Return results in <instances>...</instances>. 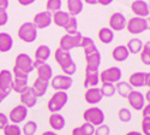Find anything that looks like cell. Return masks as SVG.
Segmentation results:
<instances>
[{"label": "cell", "mask_w": 150, "mask_h": 135, "mask_svg": "<svg viewBox=\"0 0 150 135\" xmlns=\"http://www.w3.org/2000/svg\"><path fill=\"white\" fill-rule=\"evenodd\" d=\"M100 83V72L98 70H85V77H84V87L93 88L97 87Z\"/></svg>", "instance_id": "19"}, {"label": "cell", "mask_w": 150, "mask_h": 135, "mask_svg": "<svg viewBox=\"0 0 150 135\" xmlns=\"http://www.w3.org/2000/svg\"><path fill=\"white\" fill-rule=\"evenodd\" d=\"M70 14L69 12H65L62 10H59L54 14H52V22L55 24L57 27H60V28H64L65 24L69 22L70 19Z\"/></svg>", "instance_id": "23"}, {"label": "cell", "mask_w": 150, "mask_h": 135, "mask_svg": "<svg viewBox=\"0 0 150 135\" xmlns=\"http://www.w3.org/2000/svg\"><path fill=\"white\" fill-rule=\"evenodd\" d=\"M148 5H149V11H150V1H149V4H148Z\"/></svg>", "instance_id": "58"}, {"label": "cell", "mask_w": 150, "mask_h": 135, "mask_svg": "<svg viewBox=\"0 0 150 135\" xmlns=\"http://www.w3.org/2000/svg\"><path fill=\"white\" fill-rule=\"evenodd\" d=\"M126 18L121 12H114L109 18V28L113 31H120L126 28Z\"/></svg>", "instance_id": "16"}, {"label": "cell", "mask_w": 150, "mask_h": 135, "mask_svg": "<svg viewBox=\"0 0 150 135\" xmlns=\"http://www.w3.org/2000/svg\"><path fill=\"white\" fill-rule=\"evenodd\" d=\"M121 76H122L121 69L118 66H112V68L103 70L102 72H100V82L115 84L117 82L121 80Z\"/></svg>", "instance_id": "9"}, {"label": "cell", "mask_w": 150, "mask_h": 135, "mask_svg": "<svg viewBox=\"0 0 150 135\" xmlns=\"http://www.w3.org/2000/svg\"><path fill=\"white\" fill-rule=\"evenodd\" d=\"M81 127H82V129L84 130V133H85L86 135H94V133H95V127H94L93 124L84 122V124H82Z\"/></svg>", "instance_id": "44"}, {"label": "cell", "mask_w": 150, "mask_h": 135, "mask_svg": "<svg viewBox=\"0 0 150 135\" xmlns=\"http://www.w3.org/2000/svg\"><path fill=\"white\" fill-rule=\"evenodd\" d=\"M48 123L49 126L52 127V129L54 131H60L65 128V124H66V121L64 118L61 114L59 112H55V114H52L49 116V119H48Z\"/></svg>", "instance_id": "21"}, {"label": "cell", "mask_w": 150, "mask_h": 135, "mask_svg": "<svg viewBox=\"0 0 150 135\" xmlns=\"http://www.w3.org/2000/svg\"><path fill=\"white\" fill-rule=\"evenodd\" d=\"M142 112H143V118H150V103L144 105Z\"/></svg>", "instance_id": "46"}, {"label": "cell", "mask_w": 150, "mask_h": 135, "mask_svg": "<svg viewBox=\"0 0 150 135\" xmlns=\"http://www.w3.org/2000/svg\"><path fill=\"white\" fill-rule=\"evenodd\" d=\"M127 101L133 110H136V111H142L144 105H145V98H144V94L142 92L133 89L127 95Z\"/></svg>", "instance_id": "12"}, {"label": "cell", "mask_w": 150, "mask_h": 135, "mask_svg": "<svg viewBox=\"0 0 150 135\" xmlns=\"http://www.w3.org/2000/svg\"><path fill=\"white\" fill-rule=\"evenodd\" d=\"M83 118H84V122L90 123L95 127V126L103 124L106 116H105V112L100 107L93 106V107H89V109L85 110L84 114H83Z\"/></svg>", "instance_id": "4"}, {"label": "cell", "mask_w": 150, "mask_h": 135, "mask_svg": "<svg viewBox=\"0 0 150 135\" xmlns=\"http://www.w3.org/2000/svg\"><path fill=\"white\" fill-rule=\"evenodd\" d=\"M141 60L143 64L150 65V40L143 45V48L141 51Z\"/></svg>", "instance_id": "34"}, {"label": "cell", "mask_w": 150, "mask_h": 135, "mask_svg": "<svg viewBox=\"0 0 150 135\" xmlns=\"http://www.w3.org/2000/svg\"><path fill=\"white\" fill-rule=\"evenodd\" d=\"M126 135H143V133H141V131H137V130H132V131L126 133Z\"/></svg>", "instance_id": "53"}, {"label": "cell", "mask_w": 150, "mask_h": 135, "mask_svg": "<svg viewBox=\"0 0 150 135\" xmlns=\"http://www.w3.org/2000/svg\"><path fill=\"white\" fill-rule=\"evenodd\" d=\"M81 47L84 50V54L89 53V52H91V51H94V50H96V48H97L95 42H94V40L91 38H89V36H83Z\"/></svg>", "instance_id": "33"}, {"label": "cell", "mask_w": 150, "mask_h": 135, "mask_svg": "<svg viewBox=\"0 0 150 135\" xmlns=\"http://www.w3.org/2000/svg\"><path fill=\"white\" fill-rule=\"evenodd\" d=\"M133 88H141L145 87V72L144 71H137L133 72L132 75L129 77L127 81Z\"/></svg>", "instance_id": "25"}, {"label": "cell", "mask_w": 150, "mask_h": 135, "mask_svg": "<svg viewBox=\"0 0 150 135\" xmlns=\"http://www.w3.org/2000/svg\"><path fill=\"white\" fill-rule=\"evenodd\" d=\"M34 69L37 71V79H41L45 81H51L53 77V69L47 63H41L34 60Z\"/></svg>", "instance_id": "13"}, {"label": "cell", "mask_w": 150, "mask_h": 135, "mask_svg": "<svg viewBox=\"0 0 150 135\" xmlns=\"http://www.w3.org/2000/svg\"><path fill=\"white\" fill-rule=\"evenodd\" d=\"M29 88L28 86V79H17L13 77V82H12V91H15L18 94H22Z\"/></svg>", "instance_id": "31"}, {"label": "cell", "mask_w": 150, "mask_h": 135, "mask_svg": "<svg viewBox=\"0 0 150 135\" xmlns=\"http://www.w3.org/2000/svg\"><path fill=\"white\" fill-rule=\"evenodd\" d=\"M37 130V123L34 121H27L22 128V134L24 135H34Z\"/></svg>", "instance_id": "35"}, {"label": "cell", "mask_w": 150, "mask_h": 135, "mask_svg": "<svg viewBox=\"0 0 150 135\" xmlns=\"http://www.w3.org/2000/svg\"><path fill=\"white\" fill-rule=\"evenodd\" d=\"M48 87H49V81H45V80H41V79H36L31 86V89L33 92L36 94V96H43L47 91H48Z\"/></svg>", "instance_id": "22"}, {"label": "cell", "mask_w": 150, "mask_h": 135, "mask_svg": "<svg viewBox=\"0 0 150 135\" xmlns=\"http://www.w3.org/2000/svg\"><path fill=\"white\" fill-rule=\"evenodd\" d=\"M67 10L70 16H78L83 11V0H67Z\"/></svg>", "instance_id": "28"}, {"label": "cell", "mask_w": 150, "mask_h": 135, "mask_svg": "<svg viewBox=\"0 0 150 135\" xmlns=\"http://www.w3.org/2000/svg\"><path fill=\"white\" fill-rule=\"evenodd\" d=\"M82 39H83V35L79 31L74 33V34H65V35L61 36L60 42H59V47L62 48V50H65V51H71L73 48L81 47Z\"/></svg>", "instance_id": "5"}, {"label": "cell", "mask_w": 150, "mask_h": 135, "mask_svg": "<svg viewBox=\"0 0 150 135\" xmlns=\"http://www.w3.org/2000/svg\"><path fill=\"white\" fill-rule=\"evenodd\" d=\"M41 135H59V134H57L54 130H47V131H43Z\"/></svg>", "instance_id": "52"}, {"label": "cell", "mask_w": 150, "mask_h": 135, "mask_svg": "<svg viewBox=\"0 0 150 135\" xmlns=\"http://www.w3.org/2000/svg\"><path fill=\"white\" fill-rule=\"evenodd\" d=\"M98 39H100V41H101L102 44H106V45H108V44H110L112 41L114 40V31L112 30L110 28H101L98 30Z\"/></svg>", "instance_id": "30"}, {"label": "cell", "mask_w": 150, "mask_h": 135, "mask_svg": "<svg viewBox=\"0 0 150 135\" xmlns=\"http://www.w3.org/2000/svg\"><path fill=\"white\" fill-rule=\"evenodd\" d=\"M67 101H69V94L66 92L58 91L51 96V99L48 100L47 107L52 114L60 112L61 110L64 109V106L67 104Z\"/></svg>", "instance_id": "3"}, {"label": "cell", "mask_w": 150, "mask_h": 135, "mask_svg": "<svg viewBox=\"0 0 150 135\" xmlns=\"http://www.w3.org/2000/svg\"><path fill=\"white\" fill-rule=\"evenodd\" d=\"M142 133L143 135H150V118L142 119Z\"/></svg>", "instance_id": "42"}, {"label": "cell", "mask_w": 150, "mask_h": 135, "mask_svg": "<svg viewBox=\"0 0 150 135\" xmlns=\"http://www.w3.org/2000/svg\"><path fill=\"white\" fill-rule=\"evenodd\" d=\"M115 91L120 96L127 98V95L133 91V87L126 81H119L115 83Z\"/></svg>", "instance_id": "29"}, {"label": "cell", "mask_w": 150, "mask_h": 135, "mask_svg": "<svg viewBox=\"0 0 150 135\" xmlns=\"http://www.w3.org/2000/svg\"><path fill=\"white\" fill-rule=\"evenodd\" d=\"M113 3V0H97V4H101L103 6H108Z\"/></svg>", "instance_id": "49"}, {"label": "cell", "mask_w": 150, "mask_h": 135, "mask_svg": "<svg viewBox=\"0 0 150 135\" xmlns=\"http://www.w3.org/2000/svg\"><path fill=\"white\" fill-rule=\"evenodd\" d=\"M126 29L132 35H139L149 29L148 19L143 17H132L126 22Z\"/></svg>", "instance_id": "7"}, {"label": "cell", "mask_w": 150, "mask_h": 135, "mask_svg": "<svg viewBox=\"0 0 150 135\" xmlns=\"http://www.w3.org/2000/svg\"><path fill=\"white\" fill-rule=\"evenodd\" d=\"M13 47V39L8 33H0V52H8Z\"/></svg>", "instance_id": "27"}, {"label": "cell", "mask_w": 150, "mask_h": 135, "mask_svg": "<svg viewBox=\"0 0 150 135\" xmlns=\"http://www.w3.org/2000/svg\"><path fill=\"white\" fill-rule=\"evenodd\" d=\"M8 117L4 112H0V130H3L7 124H8Z\"/></svg>", "instance_id": "45"}, {"label": "cell", "mask_w": 150, "mask_h": 135, "mask_svg": "<svg viewBox=\"0 0 150 135\" xmlns=\"http://www.w3.org/2000/svg\"><path fill=\"white\" fill-rule=\"evenodd\" d=\"M54 58H55V62L61 68L64 75H67V76L74 75V72L77 71V65L73 62L70 51H65V50H62V48L59 47L55 50Z\"/></svg>", "instance_id": "2"}, {"label": "cell", "mask_w": 150, "mask_h": 135, "mask_svg": "<svg viewBox=\"0 0 150 135\" xmlns=\"http://www.w3.org/2000/svg\"><path fill=\"white\" fill-rule=\"evenodd\" d=\"M72 135H86L84 133V130L82 129V127H76L72 130Z\"/></svg>", "instance_id": "47"}, {"label": "cell", "mask_w": 150, "mask_h": 135, "mask_svg": "<svg viewBox=\"0 0 150 135\" xmlns=\"http://www.w3.org/2000/svg\"><path fill=\"white\" fill-rule=\"evenodd\" d=\"M12 82H13L12 71H10L7 69L0 70V94H1L4 98H6L11 94Z\"/></svg>", "instance_id": "8"}, {"label": "cell", "mask_w": 150, "mask_h": 135, "mask_svg": "<svg viewBox=\"0 0 150 135\" xmlns=\"http://www.w3.org/2000/svg\"><path fill=\"white\" fill-rule=\"evenodd\" d=\"M100 89H101L102 95L106 98H110L117 93L115 84H113V83H102V87H100Z\"/></svg>", "instance_id": "37"}, {"label": "cell", "mask_w": 150, "mask_h": 135, "mask_svg": "<svg viewBox=\"0 0 150 135\" xmlns=\"http://www.w3.org/2000/svg\"><path fill=\"white\" fill-rule=\"evenodd\" d=\"M8 0H0V9H7L8 7Z\"/></svg>", "instance_id": "50"}, {"label": "cell", "mask_w": 150, "mask_h": 135, "mask_svg": "<svg viewBox=\"0 0 150 135\" xmlns=\"http://www.w3.org/2000/svg\"><path fill=\"white\" fill-rule=\"evenodd\" d=\"M131 10L137 17L146 18L150 15L149 5H148L146 1H144V0H134V1L132 3V5H131Z\"/></svg>", "instance_id": "17"}, {"label": "cell", "mask_w": 150, "mask_h": 135, "mask_svg": "<svg viewBox=\"0 0 150 135\" xmlns=\"http://www.w3.org/2000/svg\"><path fill=\"white\" fill-rule=\"evenodd\" d=\"M34 70V60L30 58V56L27 53H19L16 57L12 75L17 79H29V74Z\"/></svg>", "instance_id": "1"}, {"label": "cell", "mask_w": 150, "mask_h": 135, "mask_svg": "<svg viewBox=\"0 0 150 135\" xmlns=\"http://www.w3.org/2000/svg\"><path fill=\"white\" fill-rule=\"evenodd\" d=\"M52 54V51L47 45H40L35 51V60L36 62L46 63Z\"/></svg>", "instance_id": "24"}, {"label": "cell", "mask_w": 150, "mask_h": 135, "mask_svg": "<svg viewBox=\"0 0 150 135\" xmlns=\"http://www.w3.org/2000/svg\"><path fill=\"white\" fill-rule=\"evenodd\" d=\"M84 3H86L88 5H96L97 0H84Z\"/></svg>", "instance_id": "54"}, {"label": "cell", "mask_w": 150, "mask_h": 135, "mask_svg": "<svg viewBox=\"0 0 150 135\" xmlns=\"http://www.w3.org/2000/svg\"><path fill=\"white\" fill-rule=\"evenodd\" d=\"M8 21V14L5 9H0V27H4Z\"/></svg>", "instance_id": "43"}, {"label": "cell", "mask_w": 150, "mask_h": 135, "mask_svg": "<svg viewBox=\"0 0 150 135\" xmlns=\"http://www.w3.org/2000/svg\"><path fill=\"white\" fill-rule=\"evenodd\" d=\"M66 34H74V33H77L78 31V23H77V19L76 17H73L71 16L69 22L65 24V27H64Z\"/></svg>", "instance_id": "36"}, {"label": "cell", "mask_w": 150, "mask_h": 135, "mask_svg": "<svg viewBox=\"0 0 150 135\" xmlns=\"http://www.w3.org/2000/svg\"><path fill=\"white\" fill-rule=\"evenodd\" d=\"M118 117L122 123H129V122L132 119V114L127 107H121L118 112Z\"/></svg>", "instance_id": "40"}, {"label": "cell", "mask_w": 150, "mask_h": 135, "mask_svg": "<svg viewBox=\"0 0 150 135\" xmlns=\"http://www.w3.org/2000/svg\"><path fill=\"white\" fill-rule=\"evenodd\" d=\"M129 56H130V52H129L127 47L125 45L117 46L113 50V52H112V57H113V59L115 60V62H119V63L125 62V60L129 58Z\"/></svg>", "instance_id": "26"}, {"label": "cell", "mask_w": 150, "mask_h": 135, "mask_svg": "<svg viewBox=\"0 0 150 135\" xmlns=\"http://www.w3.org/2000/svg\"><path fill=\"white\" fill-rule=\"evenodd\" d=\"M4 135H22V128L18 124H13V123H8L4 129Z\"/></svg>", "instance_id": "39"}, {"label": "cell", "mask_w": 150, "mask_h": 135, "mask_svg": "<svg viewBox=\"0 0 150 135\" xmlns=\"http://www.w3.org/2000/svg\"><path fill=\"white\" fill-rule=\"evenodd\" d=\"M148 26H149V29H150V17L148 18Z\"/></svg>", "instance_id": "57"}, {"label": "cell", "mask_w": 150, "mask_h": 135, "mask_svg": "<svg viewBox=\"0 0 150 135\" xmlns=\"http://www.w3.org/2000/svg\"><path fill=\"white\" fill-rule=\"evenodd\" d=\"M4 99H5V98H4V96H3L1 94H0V104H1V103H3V100H4Z\"/></svg>", "instance_id": "56"}, {"label": "cell", "mask_w": 150, "mask_h": 135, "mask_svg": "<svg viewBox=\"0 0 150 135\" xmlns=\"http://www.w3.org/2000/svg\"><path fill=\"white\" fill-rule=\"evenodd\" d=\"M85 70H98L100 65H101V53L97 48L89 53H85Z\"/></svg>", "instance_id": "15"}, {"label": "cell", "mask_w": 150, "mask_h": 135, "mask_svg": "<svg viewBox=\"0 0 150 135\" xmlns=\"http://www.w3.org/2000/svg\"><path fill=\"white\" fill-rule=\"evenodd\" d=\"M102 93H101V89L98 87H93V88H88L84 94V100L90 104V105H96L98 103H101L102 100Z\"/></svg>", "instance_id": "18"}, {"label": "cell", "mask_w": 150, "mask_h": 135, "mask_svg": "<svg viewBox=\"0 0 150 135\" xmlns=\"http://www.w3.org/2000/svg\"><path fill=\"white\" fill-rule=\"evenodd\" d=\"M17 1H18L22 6H29V5H31V4L35 3V0H17Z\"/></svg>", "instance_id": "48"}, {"label": "cell", "mask_w": 150, "mask_h": 135, "mask_svg": "<svg viewBox=\"0 0 150 135\" xmlns=\"http://www.w3.org/2000/svg\"><path fill=\"white\" fill-rule=\"evenodd\" d=\"M33 23H34V26L37 29H46L53 23L52 22V14L51 12H48V11L39 12V14H36L34 16Z\"/></svg>", "instance_id": "14"}, {"label": "cell", "mask_w": 150, "mask_h": 135, "mask_svg": "<svg viewBox=\"0 0 150 135\" xmlns=\"http://www.w3.org/2000/svg\"><path fill=\"white\" fill-rule=\"evenodd\" d=\"M17 34L22 41L31 44L37 39V28L34 26L33 22H25L19 27Z\"/></svg>", "instance_id": "6"}, {"label": "cell", "mask_w": 150, "mask_h": 135, "mask_svg": "<svg viewBox=\"0 0 150 135\" xmlns=\"http://www.w3.org/2000/svg\"><path fill=\"white\" fill-rule=\"evenodd\" d=\"M61 6H62L61 0H47V3H46V11L51 12V14H54V12L61 10Z\"/></svg>", "instance_id": "38"}, {"label": "cell", "mask_w": 150, "mask_h": 135, "mask_svg": "<svg viewBox=\"0 0 150 135\" xmlns=\"http://www.w3.org/2000/svg\"><path fill=\"white\" fill-rule=\"evenodd\" d=\"M19 99H21V104L24 105L27 109H31V107H34V106L37 104V96H36V94L33 92L31 87H29L25 92H23V93L21 94Z\"/></svg>", "instance_id": "20"}, {"label": "cell", "mask_w": 150, "mask_h": 135, "mask_svg": "<svg viewBox=\"0 0 150 135\" xmlns=\"http://www.w3.org/2000/svg\"><path fill=\"white\" fill-rule=\"evenodd\" d=\"M144 98H145V100L148 101V103H150V89L145 93V95H144Z\"/></svg>", "instance_id": "55"}, {"label": "cell", "mask_w": 150, "mask_h": 135, "mask_svg": "<svg viewBox=\"0 0 150 135\" xmlns=\"http://www.w3.org/2000/svg\"><path fill=\"white\" fill-rule=\"evenodd\" d=\"M72 83L73 80L71 76L67 75H55L52 77L51 80V86L54 91H62V92H66L72 87Z\"/></svg>", "instance_id": "10"}, {"label": "cell", "mask_w": 150, "mask_h": 135, "mask_svg": "<svg viewBox=\"0 0 150 135\" xmlns=\"http://www.w3.org/2000/svg\"><path fill=\"white\" fill-rule=\"evenodd\" d=\"M28 111H29V109H27L24 105H22V104L17 105L10 111L8 121H11L13 124H19L25 121V118L28 116Z\"/></svg>", "instance_id": "11"}, {"label": "cell", "mask_w": 150, "mask_h": 135, "mask_svg": "<svg viewBox=\"0 0 150 135\" xmlns=\"http://www.w3.org/2000/svg\"><path fill=\"white\" fill-rule=\"evenodd\" d=\"M145 87L150 89V72H145Z\"/></svg>", "instance_id": "51"}, {"label": "cell", "mask_w": 150, "mask_h": 135, "mask_svg": "<svg viewBox=\"0 0 150 135\" xmlns=\"http://www.w3.org/2000/svg\"><path fill=\"white\" fill-rule=\"evenodd\" d=\"M143 45H144V44L142 42L141 39L134 38V39H131V40L127 42L126 47H127L130 54H138V53H141V51H142Z\"/></svg>", "instance_id": "32"}, {"label": "cell", "mask_w": 150, "mask_h": 135, "mask_svg": "<svg viewBox=\"0 0 150 135\" xmlns=\"http://www.w3.org/2000/svg\"><path fill=\"white\" fill-rule=\"evenodd\" d=\"M95 135H109L110 134V128L107 124H101V126H97V128L95 129Z\"/></svg>", "instance_id": "41"}]
</instances>
